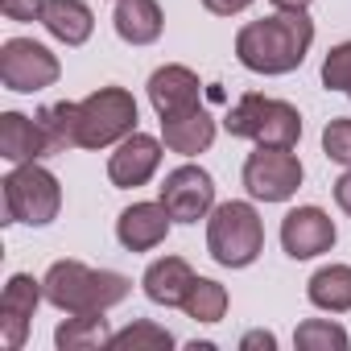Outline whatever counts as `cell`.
Returning a JSON list of instances; mask_svg holds the SVG:
<instances>
[{
  "label": "cell",
  "instance_id": "1",
  "mask_svg": "<svg viewBox=\"0 0 351 351\" xmlns=\"http://www.w3.org/2000/svg\"><path fill=\"white\" fill-rule=\"evenodd\" d=\"M314 46V21L306 13H273V17H261V21H248L240 34H236V58L244 71L252 75H289L306 62Z\"/></svg>",
  "mask_w": 351,
  "mask_h": 351
},
{
  "label": "cell",
  "instance_id": "2",
  "mask_svg": "<svg viewBox=\"0 0 351 351\" xmlns=\"http://www.w3.org/2000/svg\"><path fill=\"white\" fill-rule=\"evenodd\" d=\"M46 302L62 314H87V310H112L132 293V281L112 269H91L83 261H54L42 277Z\"/></svg>",
  "mask_w": 351,
  "mask_h": 351
},
{
  "label": "cell",
  "instance_id": "3",
  "mask_svg": "<svg viewBox=\"0 0 351 351\" xmlns=\"http://www.w3.org/2000/svg\"><path fill=\"white\" fill-rule=\"evenodd\" d=\"M207 252L223 269H248L265 252V223L252 203H215L207 215Z\"/></svg>",
  "mask_w": 351,
  "mask_h": 351
},
{
  "label": "cell",
  "instance_id": "4",
  "mask_svg": "<svg viewBox=\"0 0 351 351\" xmlns=\"http://www.w3.org/2000/svg\"><path fill=\"white\" fill-rule=\"evenodd\" d=\"M5 223H25V228H46L62 211V186L42 161L13 165L5 173Z\"/></svg>",
  "mask_w": 351,
  "mask_h": 351
},
{
  "label": "cell",
  "instance_id": "5",
  "mask_svg": "<svg viewBox=\"0 0 351 351\" xmlns=\"http://www.w3.org/2000/svg\"><path fill=\"white\" fill-rule=\"evenodd\" d=\"M136 99L124 87H99L79 104V149H108L136 132Z\"/></svg>",
  "mask_w": 351,
  "mask_h": 351
},
{
  "label": "cell",
  "instance_id": "6",
  "mask_svg": "<svg viewBox=\"0 0 351 351\" xmlns=\"http://www.w3.org/2000/svg\"><path fill=\"white\" fill-rule=\"evenodd\" d=\"M302 178H306V169H302V157L293 149L256 145V153H248V161H244V191L256 203H285V199H293Z\"/></svg>",
  "mask_w": 351,
  "mask_h": 351
},
{
  "label": "cell",
  "instance_id": "7",
  "mask_svg": "<svg viewBox=\"0 0 351 351\" xmlns=\"http://www.w3.org/2000/svg\"><path fill=\"white\" fill-rule=\"evenodd\" d=\"M62 75L58 66V54L34 38H9L0 46V83L17 95H34V91H46L54 87Z\"/></svg>",
  "mask_w": 351,
  "mask_h": 351
},
{
  "label": "cell",
  "instance_id": "8",
  "mask_svg": "<svg viewBox=\"0 0 351 351\" xmlns=\"http://www.w3.org/2000/svg\"><path fill=\"white\" fill-rule=\"evenodd\" d=\"M157 199L165 203V211L173 215V223H199L215 211V178L203 165H178L165 173V182L157 191Z\"/></svg>",
  "mask_w": 351,
  "mask_h": 351
},
{
  "label": "cell",
  "instance_id": "9",
  "mask_svg": "<svg viewBox=\"0 0 351 351\" xmlns=\"http://www.w3.org/2000/svg\"><path fill=\"white\" fill-rule=\"evenodd\" d=\"M46 302V285L34 277V273H13L5 293H0V335H5V347L9 351H21L25 347V335H29V322L38 314V306Z\"/></svg>",
  "mask_w": 351,
  "mask_h": 351
},
{
  "label": "cell",
  "instance_id": "10",
  "mask_svg": "<svg viewBox=\"0 0 351 351\" xmlns=\"http://www.w3.org/2000/svg\"><path fill=\"white\" fill-rule=\"evenodd\" d=\"M335 240H339V228L322 207H293L281 219V248L293 261H314V256L330 252Z\"/></svg>",
  "mask_w": 351,
  "mask_h": 351
},
{
  "label": "cell",
  "instance_id": "11",
  "mask_svg": "<svg viewBox=\"0 0 351 351\" xmlns=\"http://www.w3.org/2000/svg\"><path fill=\"white\" fill-rule=\"evenodd\" d=\"M165 141H157V136H149V132H128L120 145H116V153L108 157V178H112V186H120V191H136V186H145L153 173L161 169V149Z\"/></svg>",
  "mask_w": 351,
  "mask_h": 351
},
{
  "label": "cell",
  "instance_id": "12",
  "mask_svg": "<svg viewBox=\"0 0 351 351\" xmlns=\"http://www.w3.org/2000/svg\"><path fill=\"white\" fill-rule=\"evenodd\" d=\"M149 104H153V112H157V120H165V116H178V112H186V108H199L203 99V83H199V75L191 71V66H182V62H165V66H157L153 75H149Z\"/></svg>",
  "mask_w": 351,
  "mask_h": 351
},
{
  "label": "cell",
  "instance_id": "13",
  "mask_svg": "<svg viewBox=\"0 0 351 351\" xmlns=\"http://www.w3.org/2000/svg\"><path fill=\"white\" fill-rule=\"evenodd\" d=\"M169 223H173V215L165 211L161 199L157 203H132L116 219V240L124 252H153L157 244H165Z\"/></svg>",
  "mask_w": 351,
  "mask_h": 351
},
{
  "label": "cell",
  "instance_id": "14",
  "mask_svg": "<svg viewBox=\"0 0 351 351\" xmlns=\"http://www.w3.org/2000/svg\"><path fill=\"white\" fill-rule=\"evenodd\" d=\"M215 132H219V124H215V116H211L203 104L161 120V141H165V149H169V153H182V157L207 153V149L215 145Z\"/></svg>",
  "mask_w": 351,
  "mask_h": 351
},
{
  "label": "cell",
  "instance_id": "15",
  "mask_svg": "<svg viewBox=\"0 0 351 351\" xmlns=\"http://www.w3.org/2000/svg\"><path fill=\"white\" fill-rule=\"evenodd\" d=\"M191 281H195V269H191L182 256H157V261L145 269L141 289H145V298H149L153 306H165V310L178 306V310H182V298H186Z\"/></svg>",
  "mask_w": 351,
  "mask_h": 351
},
{
  "label": "cell",
  "instance_id": "16",
  "mask_svg": "<svg viewBox=\"0 0 351 351\" xmlns=\"http://www.w3.org/2000/svg\"><path fill=\"white\" fill-rule=\"evenodd\" d=\"M0 157L13 161V165L50 157L38 116H21V112H5V116H0Z\"/></svg>",
  "mask_w": 351,
  "mask_h": 351
},
{
  "label": "cell",
  "instance_id": "17",
  "mask_svg": "<svg viewBox=\"0 0 351 351\" xmlns=\"http://www.w3.org/2000/svg\"><path fill=\"white\" fill-rule=\"evenodd\" d=\"M116 38L128 46H153L165 29V13L157 0H116V13H112Z\"/></svg>",
  "mask_w": 351,
  "mask_h": 351
},
{
  "label": "cell",
  "instance_id": "18",
  "mask_svg": "<svg viewBox=\"0 0 351 351\" xmlns=\"http://www.w3.org/2000/svg\"><path fill=\"white\" fill-rule=\"evenodd\" d=\"M42 25L54 42L62 46H83L95 29V13L87 0H46L42 9Z\"/></svg>",
  "mask_w": 351,
  "mask_h": 351
},
{
  "label": "cell",
  "instance_id": "19",
  "mask_svg": "<svg viewBox=\"0 0 351 351\" xmlns=\"http://www.w3.org/2000/svg\"><path fill=\"white\" fill-rule=\"evenodd\" d=\"M108 310H87V314H71L66 322H58L54 330V347L58 351H91V347H112V326L104 318Z\"/></svg>",
  "mask_w": 351,
  "mask_h": 351
},
{
  "label": "cell",
  "instance_id": "20",
  "mask_svg": "<svg viewBox=\"0 0 351 351\" xmlns=\"http://www.w3.org/2000/svg\"><path fill=\"white\" fill-rule=\"evenodd\" d=\"M306 298L310 306L326 314H347L351 310V265H322L306 281Z\"/></svg>",
  "mask_w": 351,
  "mask_h": 351
},
{
  "label": "cell",
  "instance_id": "21",
  "mask_svg": "<svg viewBox=\"0 0 351 351\" xmlns=\"http://www.w3.org/2000/svg\"><path fill=\"white\" fill-rule=\"evenodd\" d=\"M256 145H269V149H293L302 141V112L285 99H269L265 112H261V128L252 136Z\"/></svg>",
  "mask_w": 351,
  "mask_h": 351
},
{
  "label": "cell",
  "instance_id": "22",
  "mask_svg": "<svg viewBox=\"0 0 351 351\" xmlns=\"http://www.w3.org/2000/svg\"><path fill=\"white\" fill-rule=\"evenodd\" d=\"M38 124H42V136H46V153L58 157L66 149H79V104L62 99V104H50L38 112Z\"/></svg>",
  "mask_w": 351,
  "mask_h": 351
},
{
  "label": "cell",
  "instance_id": "23",
  "mask_svg": "<svg viewBox=\"0 0 351 351\" xmlns=\"http://www.w3.org/2000/svg\"><path fill=\"white\" fill-rule=\"evenodd\" d=\"M228 306H232V298H228V289L219 285V281H211V277H195L191 281V289H186V298H182V310H186V318H195V322H219L223 314H228Z\"/></svg>",
  "mask_w": 351,
  "mask_h": 351
},
{
  "label": "cell",
  "instance_id": "24",
  "mask_svg": "<svg viewBox=\"0 0 351 351\" xmlns=\"http://www.w3.org/2000/svg\"><path fill=\"white\" fill-rule=\"evenodd\" d=\"M293 347H302V351H347L351 335L330 318H306L293 330Z\"/></svg>",
  "mask_w": 351,
  "mask_h": 351
},
{
  "label": "cell",
  "instance_id": "25",
  "mask_svg": "<svg viewBox=\"0 0 351 351\" xmlns=\"http://www.w3.org/2000/svg\"><path fill=\"white\" fill-rule=\"evenodd\" d=\"M112 347H120V351H169V347H173V335H169L165 326L141 318V322L116 330V335H112Z\"/></svg>",
  "mask_w": 351,
  "mask_h": 351
},
{
  "label": "cell",
  "instance_id": "26",
  "mask_svg": "<svg viewBox=\"0 0 351 351\" xmlns=\"http://www.w3.org/2000/svg\"><path fill=\"white\" fill-rule=\"evenodd\" d=\"M265 104H269V95H261V91L240 95L236 108L223 116V128H228L232 136H240V141H252L256 128H261V112H265Z\"/></svg>",
  "mask_w": 351,
  "mask_h": 351
},
{
  "label": "cell",
  "instance_id": "27",
  "mask_svg": "<svg viewBox=\"0 0 351 351\" xmlns=\"http://www.w3.org/2000/svg\"><path fill=\"white\" fill-rule=\"evenodd\" d=\"M322 87L326 91H343L351 99V42L330 46V54L322 58Z\"/></svg>",
  "mask_w": 351,
  "mask_h": 351
},
{
  "label": "cell",
  "instance_id": "28",
  "mask_svg": "<svg viewBox=\"0 0 351 351\" xmlns=\"http://www.w3.org/2000/svg\"><path fill=\"white\" fill-rule=\"evenodd\" d=\"M322 153H326L335 165L351 169V120H347V116L326 120V128H322Z\"/></svg>",
  "mask_w": 351,
  "mask_h": 351
},
{
  "label": "cell",
  "instance_id": "29",
  "mask_svg": "<svg viewBox=\"0 0 351 351\" xmlns=\"http://www.w3.org/2000/svg\"><path fill=\"white\" fill-rule=\"evenodd\" d=\"M46 0H0V13L9 21H42Z\"/></svg>",
  "mask_w": 351,
  "mask_h": 351
},
{
  "label": "cell",
  "instance_id": "30",
  "mask_svg": "<svg viewBox=\"0 0 351 351\" xmlns=\"http://www.w3.org/2000/svg\"><path fill=\"white\" fill-rule=\"evenodd\" d=\"M240 347H244V351H273V347H277V335H273V330H248V335L240 339Z\"/></svg>",
  "mask_w": 351,
  "mask_h": 351
},
{
  "label": "cell",
  "instance_id": "31",
  "mask_svg": "<svg viewBox=\"0 0 351 351\" xmlns=\"http://www.w3.org/2000/svg\"><path fill=\"white\" fill-rule=\"evenodd\" d=\"M248 5H252V0H203V9L215 13V17H236V13H244Z\"/></svg>",
  "mask_w": 351,
  "mask_h": 351
},
{
  "label": "cell",
  "instance_id": "32",
  "mask_svg": "<svg viewBox=\"0 0 351 351\" xmlns=\"http://www.w3.org/2000/svg\"><path fill=\"white\" fill-rule=\"evenodd\" d=\"M335 203H339L343 215H351V169L339 173V182H335Z\"/></svg>",
  "mask_w": 351,
  "mask_h": 351
},
{
  "label": "cell",
  "instance_id": "33",
  "mask_svg": "<svg viewBox=\"0 0 351 351\" xmlns=\"http://www.w3.org/2000/svg\"><path fill=\"white\" fill-rule=\"evenodd\" d=\"M269 5H273V9H281V13H306L314 0H269Z\"/></svg>",
  "mask_w": 351,
  "mask_h": 351
}]
</instances>
